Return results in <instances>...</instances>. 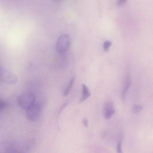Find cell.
Masks as SVG:
<instances>
[{"label": "cell", "mask_w": 153, "mask_h": 153, "mask_svg": "<svg viewBox=\"0 0 153 153\" xmlns=\"http://www.w3.org/2000/svg\"><path fill=\"white\" fill-rule=\"evenodd\" d=\"M67 103H65L61 107V108L60 109L59 111V113H58V114H60V112H61V111H62V110L63 109V108H64L66 106V105H67Z\"/></svg>", "instance_id": "2e32d148"}, {"label": "cell", "mask_w": 153, "mask_h": 153, "mask_svg": "<svg viewBox=\"0 0 153 153\" xmlns=\"http://www.w3.org/2000/svg\"><path fill=\"white\" fill-rule=\"evenodd\" d=\"M111 43L108 41H105L104 43L103 47L104 50L105 51H107L109 47L111 45Z\"/></svg>", "instance_id": "8fae6325"}, {"label": "cell", "mask_w": 153, "mask_h": 153, "mask_svg": "<svg viewBox=\"0 0 153 153\" xmlns=\"http://www.w3.org/2000/svg\"><path fill=\"white\" fill-rule=\"evenodd\" d=\"M115 111L112 102L107 101L104 104L103 109V116L106 120L110 119L114 114Z\"/></svg>", "instance_id": "5b68a950"}, {"label": "cell", "mask_w": 153, "mask_h": 153, "mask_svg": "<svg viewBox=\"0 0 153 153\" xmlns=\"http://www.w3.org/2000/svg\"><path fill=\"white\" fill-rule=\"evenodd\" d=\"M6 106V104L5 102L3 100L0 99V110L4 108Z\"/></svg>", "instance_id": "4fadbf2b"}, {"label": "cell", "mask_w": 153, "mask_h": 153, "mask_svg": "<svg viewBox=\"0 0 153 153\" xmlns=\"http://www.w3.org/2000/svg\"><path fill=\"white\" fill-rule=\"evenodd\" d=\"M121 141L119 142L117 145L116 148V151L117 153H123V151L121 149Z\"/></svg>", "instance_id": "7c38bea8"}, {"label": "cell", "mask_w": 153, "mask_h": 153, "mask_svg": "<svg viewBox=\"0 0 153 153\" xmlns=\"http://www.w3.org/2000/svg\"><path fill=\"white\" fill-rule=\"evenodd\" d=\"M35 142V140L33 138L27 140L24 144V147L25 149L28 150L30 149L34 145Z\"/></svg>", "instance_id": "9c48e42d"}, {"label": "cell", "mask_w": 153, "mask_h": 153, "mask_svg": "<svg viewBox=\"0 0 153 153\" xmlns=\"http://www.w3.org/2000/svg\"><path fill=\"white\" fill-rule=\"evenodd\" d=\"M82 95L79 102L82 103L87 99L91 95V93L87 86L84 84L82 85Z\"/></svg>", "instance_id": "52a82bcc"}, {"label": "cell", "mask_w": 153, "mask_h": 153, "mask_svg": "<svg viewBox=\"0 0 153 153\" xmlns=\"http://www.w3.org/2000/svg\"><path fill=\"white\" fill-rule=\"evenodd\" d=\"M16 76L13 73L0 67V82L13 84L17 81Z\"/></svg>", "instance_id": "3957f363"}, {"label": "cell", "mask_w": 153, "mask_h": 153, "mask_svg": "<svg viewBox=\"0 0 153 153\" xmlns=\"http://www.w3.org/2000/svg\"><path fill=\"white\" fill-rule=\"evenodd\" d=\"M71 44V39L68 35L64 34L58 38L56 45L57 52L60 53H63L69 48Z\"/></svg>", "instance_id": "7a4b0ae2"}, {"label": "cell", "mask_w": 153, "mask_h": 153, "mask_svg": "<svg viewBox=\"0 0 153 153\" xmlns=\"http://www.w3.org/2000/svg\"><path fill=\"white\" fill-rule=\"evenodd\" d=\"M126 1L125 0H119L117 2V4L118 5H121L125 3Z\"/></svg>", "instance_id": "9a60e30c"}, {"label": "cell", "mask_w": 153, "mask_h": 153, "mask_svg": "<svg viewBox=\"0 0 153 153\" xmlns=\"http://www.w3.org/2000/svg\"><path fill=\"white\" fill-rule=\"evenodd\" d=\"M41 112V107L38 104L34 103L26 110V116L27 119L31 121L36 120Z\"/></svg>", "instance_id": "277c9868"}, {"label": "cell", "mask_w": 153, "mask_h": 153, "mask_svg": "<svg viewBox=\"0 0 153 153\" xmlns=\"http://www.w3.org/2000/svg\"><path fill=\"white\" fill-rule=\"evenodd\" d=\"M142 107L139 105L135 104L133 106L132 111L133 113H138L143 110Z\"/></svg>", "instance_id": "30bf717a"}, {"label": "cell", "mask_w": 153, "mask_h": 153, "mask_svg": "<svg viewBox=\"0 0 153 153\" xmlns=\"http://www.w3.org/2000/svg\"><path fill=\"white\" fill-rule=\"evenodd\" d=\"M35 97L34 94L30 92L22 94L19 97L17 100L19 106L26 110L35 103Z\"/></svg>", "instance_id": "6da1fadb"}, {"label": "cell", "mask_w": 153, "mask_h": 153, "mask_svg": "<svg viewBox=\"0 0 153 153\" xmlns=\"http://www.w3.org/2000/svg\"><path fill=\"white\" fill-rule=\"evenodd\" d=\"M131 84V78L128 74L126 76L123 82V88L121 94V98L123 101L125 102L126 98L128 91Z\"/></svg>", "instance_id": "8992f818"}, {"label": "cell", "mask_w": 153, "mask_h": 153, "mask_svg": "<svg viewBox=\"0 0 153 153\" xmlns=\"http://www.w3.org/2000/svg\"><path fill=\"white\" fill-rule=\"evenodd\" d=\"M75 80L74 76L70 80L68 85L65 89L63 93V95L65 96H67L69 93L70 90L73 85Z\"/></svg>", "instance_id": "ba28073f"}, {"label": "cell", "mask_w": 153, "mask_h": 153, "mask_svg": "<svg viewBox=\"0 0 153 153\" xmlns=\"http://www.w3.org/2000/svg\"><path fill=\"white\" fill-rule=\"evenodd\" d=\"M83 123L84 126L86 127H87L88 126V120L84 118L83 119Z\"/></svg>", "instance_id": "5bb4252c"}]
</instances>
